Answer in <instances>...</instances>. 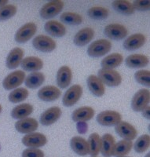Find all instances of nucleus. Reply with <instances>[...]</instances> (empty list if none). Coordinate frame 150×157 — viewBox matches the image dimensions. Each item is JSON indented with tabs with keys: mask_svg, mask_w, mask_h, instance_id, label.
I'll list each match as a JSON object with an SVG mask.
<instances>
[{
	"mask_svg": "<svg viewBox=\"0 0 150 157\" xmlns=\"http://www.w3.org/2000/svg\"><path fill=\"white\" fill-rule=\"evenodd\" d=\"M112 49V43L107 39H98L93 42L87 49V54L90 57H100L106 55Z\"/></svg>",
	"mask_w": 150,
	"mask_h": 157,
	"instance_id": "f257e3e1",
	"label": "nucleus"
},
{
	"mask_svg": "<svg viewBox=\"0 0 150 157\" xmlns=\"http://www.w3.org/2000/svg\"><path fill=\"white\" fill-rule=\"evenodd\" d=\"M104 85L110 87L118 86L122 82V77L118 71L114 69L102 68L98 71V76Z\"/></svg>",
	"mask_w": 150,
	"mask_h": 157,
	"instance_id": "f03ea898",
	"label": "nucleus"
},
{
	"mask_svg": "<svg viewBox=\"0 0 150 157\" xmlns=\"http://www.w3.org/2000/svg\"><path fill=\"white\" fill-rule=\"evenodd\" d=\"M32 45L35 49L43 53H50L55 50L57 43L51 37L45 35H39L32 40Z\"/></svg>",
	"mask_w": 150,
	"mask_h": 157,
	"instance_id": "7ed1b4c3",
	"label": "nucleus"
},
{
	"mask_svg": "<svg viewBox=\"0 0 150 157\" xmlns=\"http://www.w3.org/2000/svg\"><path fill=\"white\" fill-rule=\"evenodd\" d=\"M64 3L61 0H53L43 6L40 14L43 19H50L59 14L64 8Z\"/></svg>",
	"mask_w": 150,
	"mask_h": 157,
	"instance_id": "20e7f679",
	"label": "nucleus"
},
{
	"mask_svg": "<svg viewBox=\"0 0 150 157\" xmlns=\"http://www.w3.org/2000/svg\"><path fill=\"white\" fill-rule=\"evenodd\" d=\"M150 101L149 90L141 89L136 92L131 100V108L134 112H142L148 105Z\"/></svg>",
	"mask_w": 150,
	"mask_h": 157,
	"instance_id": "39448f33",
	"label": "nucleus"
},
{
	"mask_svg": "<svg viewBox=\"0 0 150 157\" xmlns=\"http://www.w3.org/2000/svg\"><path fill=\"white\" fill-rule=\"evenodd\" d=\"M120 121H122V116L116 111H103L97 116V122L104 127H113Z\"/></svg>",
	"mask_w": 150,
	"mask_h": 157,
	"instance_id": "423d86ee",
	"label": "nucleus"
},
{
	"mask_svg": "<svg viewBox=\"0 0 150 157\" xmlns=\"http://www.w3.org/2000/svg\"><path fill=\"white\" fill-rule=\"evenodd\" d=\"M37 31V26L34 22H29L22 25L17 31L15 34V40L17 43H25L30 40Z\"/></svg>",
	"mask_w": 150,
	"mask_h": 157,
	"instance_id": "0eeeda50",
	"label": "nucleus"
},
{
	"mask_svg": "<svg viewBox=\"0 0 150 157\" xmlns=\"http://www.w3.org/2000/svg\"><path fill=\"white\" fill-rule=\"evenodd\" d=\"M25 79V72L21 70H17L6 76L2 81V86L7 90L16 89L21 85Z\"/></svg>",
	"mask_w": 150,
	"mask_h": 157,
	"instance_id": "6e6552de",
	"label": "nucleus"
},
{
	"mask_svg": "<svg viewBox=\"0 0 150 157\" xmlns=\"http://www.w3.org/2000/svg\"><path fill=\"white\" fill-rule=\"evenodd\" d=\"M104 33L109 39L113 40H121L127 37L128 31L125 26L120 24H110L108 25L104 30Z\"/></svg>",
	"mask_w": 150,
	"mask_h": 157,
	"instance_id": "1a4fd4ad",
	"label": "nucleus"
},
{
	"mask_svg": "<svg viewBox=\"0 0 150 157\" xmlns=\"http://www.w3.org/2000/svg\"><path fill=\"white\" fill-rule=\"evenodd\" d=\"M22 143L26 147L31 148H39L44 146L47 143V137L42 133H30L22 138Z\"/></svg>",
	"mask_w": 150,
	"mask_h": 157,
	"instance_id": "9d476101",
	"label": "nucleus"
},
{
	"mask_svg": "<svg viewBox=\"0 0 150 157\" xmlns=\"http://www.w3.org/2000/svg\"><path fill=\"white\" fill-rule=\"evenodd\" d=\"M83 94V88L79 84L71 86L65 92L63 97V105L66 107H71L79 101Z\"/></svg>",
	"mask_w": 150,
	"mask_h": 157,
	"instance_id": "9b49d317",
	"label": "nucleus"
},
{
	"mask_svg": "<svg viewBox=\"0 0 150 157\" xmlns=\"http://www.w3.org/2000/svg\"><path fill=\"white\" fill-rule=\"evenodd\" d=\"M116 131L124 140L132 141L138 135L135 127L126 121H120L116 125Z\"/></svg>",
	"mask_w": 150,
	"mask_h": 157,
	"instance_id": "f8f14e48",
	"label": "nucleus"
},
{
	"mask_svg": "<svg viewBox=\"0 0 150 157\" xmlns=\"http://www.w3.org/2000/svg\"><path fill=\"white\" fill-rule=\"evenodd\" d=\"M39 127V123L34 118L27 117L19 120L15 123V128L21 134H30L36 130Z\"/></svg>",
	"mask_w": 150,
	"mask_h": 157,
	"instance_id": "ddd939ff",
	"label": "nucleus"
},
{
	"mask_svg": "<svg viewBox=\"0 0 150 157\" xmlns=\"http://www.w3.org/2000/svg\"><path fill=\"white\" fill-rule=\"evenodd\" d=\"M61 109L57 106H54L44 111L40 116V123L43 126H50L59 120L61 116Z\"/></svg>",
	"mask_w": 150,
	"mask_h": 157,
	"instance_id": "4468645a",
	"label": "nucleus"
},
{
	"mask_svg": "<svg viewBox=\"0 0 150 157\" xmlns=\"http://www.w3.org/2000/svg\"><path fill=\"white\" fill-rule=\"evenodd\" d=\"M61 91L57 86H45L38 91V97L43 101H54L61 97Z\"/></svg>",
	"mask_w": 150,
	"mask_h": 157,
	"instance_id": "2eb2a0df",
	"label": "nucleus"
},
{
	"mask_svg": "<svg viewBox=\"0 0 150 157\" xmlns=\"http://www.w3.org/2000/svg\"><path fill=\"white\" fill-rule=\"evenodd\" d=\"M146 42V38L141 33H135L127 38L123 42V47L128 51H133L142 47Z\"/></svg>",
	"mask_w": 150,
	"mask_h": 157,
	"instance_id": "dca6fc26",
	"label": "nucleus"
},
{
	"mask_svg": "<svg viewBox=\"0 0 150 157\" xmlns=\"http://www.w3.org/2000/svg\"><path fill=\"white\" fill-rule=\"evenodd\" d=\"M24 50L20 47H15L8 54L6 64L10 69H14L20 66L24 57Z\"/></svg>",
	"mask_w": 150,
	"mask_h": 157,
	"instance_id": "f3484780",
	"label": "nucleus"
},
{
	"mask_svg": "<svg viewBox=\"0 0 150 157\" xmlns=\"http://www.w3.org/2000/svg\"><path fill=\"white\" fill-rule=\"evenodd\" d=\"M94 30L91 28H84L81 29L75 35L73 42L78 47H83L94 39Z\"/></svg>",
	"mask_w": 150,
	"mask_h": 157,
	"instance_id": "a211bd4d",
	"label": "nucleus"
},
{
	"mask_svg": "<svg viewBox=\"0 0 150 157\" xmlns=\"http://www.w3.org/2000/svg\"><path fill=\"white\" fill-rule=\"evenodd\" d=\"M71 149L76 154L81 156H84L89 154V145L85 138L79 136H75L70 141Z\"/></svg>",
	"mask_w": 150,
	"mask_h": 157,
	"instance_id": "6ab92c4d",
	"label": "nucleus"
},
{
	"mask_svg": "<svg viewBox=\"0 0 150 157\" xmlns=\"http://www.w3.org/2000/svg\"><path fill=\"white\" fill-rule=\"evenodd\" d=\"M45 31L54 37H62L66 34V28L61 22L51 20L46 22L44 25Z\"/></svg>",
	"mask_w": 150,
	"mask_h": 157,
	"instance_id": "aec40b11",
	"label": "nucleus"
},
{
	"mask_svg": "<svg viewBox=\"0 0 150 157\" xmlns=\"http://www.w3.org/2000/svg\"><path fill=\"white\" fill-rule=\"evenodd\" d=\"M94 110L90 106H83L79 109L74 110L71 114V118L73 121L76 122H87L90 120L94 116Z\"/></svg>",
	"mask_w": 150,
	"mask_h": 157,
	"instance_id": "412c9836",
	"label": "nucleus"
},
{
	"mask_svg": "<svg viewBox=\"0 0 150 157\" xmlns=\"http://www.w3.org/2000/svg\"><path fill=\"white\" fill-rule=\"evenodd\" d=\"M72 78L71 68L67 65L61 66L57 72V83L61 88H66L70 85Z\"/></svg>",
	"mask_w": 150,
	"mask_h": 157,
	"instance_id": "4be33fe9",
	"label": "nucleus"
},
{
	"mask_svg": "<svg viewBox=\"0 0 150 157\" xmlns=\"http://www.w3.org/2000/svg\"><path fill=\"white\" fill-rule=\"evenodd\" d=\"M87 82V86L90 91L94 96L102 97L105 94V92H106L105 85L98 76L94 75H89Z\"/></svg>",
	"mask_w": 150,
	"mask_h": 157,
	"instance_id": "5701e85b",
	"label": "nucleus"
},
{
	"mask_svg": "<svg viewBox=\"0 0 150 157\" xmlns=\"http://www.w3.org/2000/svg\"><path fill=\"white\" fill-rule=\"evenodd\" d=\"M115 144H116V141L112 134H104L101 138L100 152L105 157H111L113 155Z\"/></svg>",
	"mask_w": 150,
	"mask_h": 157,
	"instance_id": "b1692460",
	"label": "nucleus"
},
{
	"mask_svg": "<svg viewBox=\"0 0 150 157\" xmlns=\"http://www.w3.org/2000/svg\"><path fill=\"white\" fill-rule=\"evenodd\" d=\"M21 64L25 71L34 72V71H39L43 68V61L37 57L29 56L23 58Z\"/></svg>",
	"mask_w": 150,
	"mask_h": 157,
	"instance_id": "393cba45",
	"label": "nucleus"
},
{
	"mask_svg": "<svg viewBox=\"0 0 150 157\" xmlns=\"http://www.w3.org/2000/svg\"><path fill=\"white\" fill-rule=\"evenodd\" d=\"M148 57L144 54H131L126 59V65L130 68H143L148 64Z\"/></svg>",
	"mask_w": 150,
	"mask_h": 157,
	"instance_id": "a878e982",
	"label": "nucleus"
},
{
	"mask_svg": "<svg viewBox=\"0 0 150 157\" xmlns=\"http://www.w3.org/2000/svg\"><path fill=\"white\" fill-rule=\"evenodd\" d=\"M33 106L29 103L18 105L11 111V116L16 120H22L27 118L33 113Z\"/></svg>",
	"mask_w": 150,
	"mask_h": 157,
	"instance_id": "bb28decb",
	"label": "nucleus"
},
{
	"mask_svg": "<svg viewBox=\"0 0 150 157\" xmlns=\"http://www.w3.org/2000/svg\"><path fill=\"white\" fill-rule=\"evenodd\" d=\"M123 57L119 53H114L108 55L101 62L102 68L105 69H114L123 63Z\"/></svg>",
	"mask_w": 150,
	"mask_h": 157,
	"instance_id": "cd10ccee",
	"label": "nucleus"
},
{
	"mask_svg": "<svg viewBox=\"0 0 150 157\" xmlns=\"http://www.w3.org/2000/svg\"><path fill=\"white\" fill-rule=\"evenodd\" d=\"M45 81V75L40 71L31 72L25 78V85L30 89H37Z\"/></svg>",
	"mask_w": 150,
	"mask_h": 157,
	"instance_id": "c85d7f7f",
	"label": "nucleus"
},
{
	"mask_svg": "<svg viewBox=\"0 0 150 157\" xmlns=\"http://www.w3.org/2000/svg\"><path fill=\"white\" fill-rule=\"evenodd\" d=\"M113 7L114 10L124 15H131L133 14L135 11L132 3L130 1H126V0H116L113 1Z\"/></svg>",
	"mask_w": 150,
	"mask_h": 157,
	"instance_id": "c756f323",
	"label": "nucleus"
},
{
	"mask_svg": "<svg viewBox=\"0 0 150 157\" xmlns=\"http://www.w3.org/2000/svg\"><path fill=\"white\" fill-rule=\"evenodd\" d=\"M133 148V142L128 140H121L115 144L113 155L115 156H123L127 155Z\"/></svg>",
	"mask_w": 150,
	"mask_h": 157,
	"instance_id": "7c9ffc66",
	"label": "nucleus"
},
{
	"mask_svg": "<svg viewBox=\"0 0 150 157\" xmlns=\"http://www.w3.org/2000/svg\"><path fill=\"white\" fill-rule=\"evenodd\" d=\"M89 154L92 156H97L101 150V137L98 133H93L88 138Z\"/></svg>",
	"mask_w": 150,
	"mask_h": 157,
	"instance_id": "2f4dec72",
	"label": "nucleus"
},
{
	"mask_svg": "<svg viewBox=\"0 0 150 157\" xmlns=\"http://www.w3.org/2000/svg\"><path fill=\"white\" fill-rule=\"evenodd\" d=\"M29 90L24 87L16 88L9 94V100L12 103H20L29 97Z\"/></svg>",
	"mask_w": 150,
	"mask_h": 157,
	"instance_id": "473e14b6",
	"label": "nucleus"
},
{
	"mask_svg": "<svg viewBox=\"0 0 150 157\" xmlns=\"http://www.w3.org/2000/svg\"><path fill=\"white\" fill-rule=\"evenodd\" d=\"M62 22L71 25H79L83 22V17L74 12H64L60 17Z\"/></svg>",
	"mask_w": 150,
	"mask_h": 157,
	"instance_id": "72a5a7b5",
	"label": "nucleus"
},
{
	"mask_svg": "<svg viewBox=\"0 0 150 157\" xmlns=\"http://www.w3.org/2000/svg\"><path fill=\"white\" fill-rule=\"evenodd\" d=\"M150 145V137L148 134H143L139 137L134 145V149L138 153L145 152Z\"/></svg>",
	"mask_w": 150,
	"mask_h": 157,
	"instance_id": "f704fd0d",
	"label": "nucleus"
},
{
	"mask_svg": "<svg viewBox=\"0 0 150 157\" xmlns=\"http://www.w3.org/2000/svg\"><path fill=\"white\" fill-rule=\"evenodd\" d=\"M87 13L94 20H103L109 17V10L102 6H94L88 10Z\"/></svg>",
	"mask_w": 150,
	"mask_h": 157,
	"instance_id": "c9c22d12",
	"label": "nucleus"
},
{
	"mask_svg": "<svg viewBox=\"0 0 150 157\" xmlns=\"http://www.w3.org/2000/svg\"><path fill=\"white\" fill-rule=\"evenodd\" d=\"M17 9L14 5L7 4L0 8V21H6L17 13Z\"/></svg>",
	"mask_w": 150,
	"mask_h": 157,
	"instance_id": "e433bc0d",
	"label": "nucleus"
},
{
	"mask_svg": "<svg viewBox=\"0 0 150 157\" xmlns=\"http://www.w3.org/2000/svg\"><path fill=\"white\" fill-rule=\"evenodd\" d=\"M135 80L143 86H150V71L148 70H139L134 74Z\"/></svg>",
	"mask_w": 150,
	"mask_h": 157,
	"instance_id": "4c0bfd02",
	"label": "nucleus"
},
{
	"mask_svg": "<svg viewBox=\"0 0 150 157\" xmlns=\"http://www.w3.org/2000/svg\"><path fill=\"white\" fill-rule=\"evenodd\" d=\"M22 157H44V152L40 148H26L22 152Z\"/></svg>",
	"mask_w": 150,
	"mask_h": 157,
	"instance_id": "58836bf2",
	"label": "nucleus"
},
{
	"mask_svg": "<svg viewBox=\"0 0 150 157\" xmlns=\"http://www.w3.org/2000/svg\"><path fill=\"white\" fill-rule=\"evenodd\" d=\"M134 10L139 11H146L150 9V1L146 0H136L132 3Z\"/></svg>",
	"mask_w": 150,
	"mask_h": 157,
	"instance_id": "ea45409f",
	"label": "nucleus"
},
{
	"mask_svg": "<svg viewBox=\"0 0 150 157\" xmlns=\"http://www.w3.org/2000/svg\"><path fill=\"white\" fill-rule=\"evenodd\" d=\"M76 128L79 134H86L88 130V124L86 122H78L76 124Z\"/></svg>",
	"mask_w": 150,
	"mask_h": 157,
	"instance_id": "a19ab883",
	"label": "nucleus"
},
{
	"mask_svg": "<svg viewBox=\"0 0 150 157\" xmlns=\"http://www.w3.org/2000/svg\"><path fill=\"white\" fill-rule=\"evenodd\" d=\"M142 113V116L145 118H146L147 120H149L150 119V106L148 105L145 108L144 110L141 112Z\"/></svg>",
	"mask_w": 150,
	"mask_h": 157,
	"instance_id": "79ce46f5",
	"label": "nucleus"
},
{
	"mask_svg": "<svg viewBox=\"0 0 150 157\" xmlns=\"http://www.w3.org/2000/svg\"><path fill=\"white\" fill-rule=\"evenodd\" d=\"M8 0H0V8L4 6L7 5Z\"/></svg>",
	"mask_w": 150,
	"mask_h": 157,
	"instance_id": "37998d69",
	"label": "nucleus"
},
{
	"mask_svg": "<svg viewBox=\"0 0 150 157\" xmlns=\"http://www.w3.org/2000/svg\"><path fill=\"white\" fill-rule=\"evenodd\" d=\"M2 105H0V113H1V112H2Z\"/></svg>",
	"mask_w": 150,
	"mask_h": 157,
	"instance_id": "c03bdc74",
	"label": "nucleus"
},
{
	"mask_svg": "<svg viewBox=\"0 0 150 157\" xmlns=\"http://www.w3.org/2000/svg\"><path fill=\"white\" fill-rule=\"evenodd\" d=\"M149 154H150V153H148V154H147L146 155H145V157H150V155H149Z\"/></svg>",
	"mask_w": 150,
	"mask_h": 157,
	"instance_id": "a18cd8bd",
	"label": "nucleus"
},
{
	"mask_svg": "<svg viewBox=\"0 0 150 157\" xmlns=\"http://www.w3.org/2000/svg\"><path fill=\"white\" fill-rule=\"evenodd\" d=\"M116 157H128V156H125V155H123V156H116Z\"/></svg>",
	"mask_w": 150,
	"mask_h": 157,
	"instance_id": "49530a36",
	"label": "nucleus"
},
{
	"mask_svg": "<svg viewBox=\"0 0 150 157\" xmlns=\"http://www.w3.org/2000/svg\"><path fill=\"white\" fill-rule=\"evenodd\" d=\"M91 157H98V156H91Z\"/></svg>",
	"mask_w": 150,
	"mask_h": 157,
	"instance_id": "de8ad7c7",
	"label": "nucleus"
}]
</instances>
